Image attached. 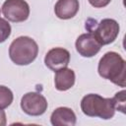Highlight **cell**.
<instances>
[{
	"label": "cell",
	"mask_w": 126,
	"mask_h": 126,
	"mask_svg": "<svg viewBox=\"0 0 126 126\" xmlns=\"http://www.w3.org/2000/svg\"><path fill=\"white\" fill-rule=\"evenodd\" d=\"M76 76L75 72L70 68H62L55 72L54 76V85L56 90L64 92L71 89L75 84Z\"/></svg>",
	"instance_id": "obj_11"
},
{
	"label": "cell",
	"mask_w": 126,
	"mask_h": 126,
	"mask_svg": "<svg viewBox=\"0 0 126 126\" xmlns=\"http://www.w3.org/2000/svg\"><path fill=\"white\" fill-rule=\"evenodd\" d=\"M77 117L75 112L66 106L57 107L50 116V122L53 126H74Z\"/></svg>",
	"instance_id": "obj_9"
},
{
	"label": "cell",
	"mask_w": 126,
	"mask_h": 126,
	"mask_svg": "<svg viewBox=\"0 0 126 126\" xmlns=\"http://www.w3.org/2000/svg\"><path fill=\"white\" fill-rule=\"evenodd\" d=\"M7 124V119H6V113L3 109L0 108V126H5Z\"/></svg>",
	"instance_id": "obj_16"
},
{
	"label": "cell",
	"mask_w": 126,
	"mask_h": 126,
	"mask_svg": "<svg viewBox=\"0 0 126 126\" xmlns=\"http://www.w3.org/2000/svg\"><path fill=\"white\" fill-rule=\"evenodd\" d=\"M70 62V52L63 47H54L47 51L44 57L45 66L56 72L68 66Z\"/></svg>",
	"instance_id": "obj_8"
},
{
	"label": "cell",
	"mask_w": 126,
	"mask_h": 126,
	"mask_svg": "<svg viewBox=\"0 0 126 126\" xmlns=\"http://www.w3.org/2000/svg\"><path fill=\"white\" fill-rule=\"evenodd\" d=\"M0 13H1V11H0Z\"/></svg>",
	"instance_id": "obj_17"
},
{
	"label": "cell",
	"mask_w": 126,
	"mask_h": 126,
	"mask_svg": "<svg viewBox=\"0 0 126 126\" xmlns=\"http://www.w3.org/2000/svg\"><path fill=\"white\" fill-rule=\"evenodd\" d=\"M14 99V95L12 91L5 86H0V108H7Z\"/></svg>",
	"instance_id": "obj_12"
},
{
	"label": "cell",
	"mask_w": 126,
	"mask_h": 126,
	"mask_svg": "<svg viewBox=\"0 0 126 126\" xmlns=\"http://www.w3.org/2000/svg\"><path fill=\"white\" fill-rule=\"evenodd\" d=\"M119 24L113 19H102L97 28L93 32L94 35L101 45L112 43L119 34Z\"/></svg>",
	"instance_id": "obj_6"
},
{
	"label": "cell",
	"mask_w": 126,
	"mask_h": 126,
	"mask_svg": "<svg viewBox=\"0 0 126 126\" xmlns=\"http://www.w3.org/2000/svg\"><path fill=\"white\" fill-rule=\"evenodd\" d=\"M48 103L46 98L35 92H30L23 95L21 99V108L31 116L42 115L47 109Z\"/></svg>",
	"instance_id": "obj_5"
},
{
	"label": "cell",
	"mask_w": 126,
	"mask_h": 126,
	"mask_svg": "<svg viewBox=\"0 0 126 126\" xmlns=\"http://www.w3.org/2000/svg\"><path fill=\"white\" fill-rule=\"evenodd\" d=\"M97 72L103 79L124 88L126 80V62L123 57L114 51H108L99 59Z\"/></svg>",
	"instance_id": "obj_1"
},
{
	"label": "cell",
	"mask_w": 126,
	"mask_h": 126,
	"mask_svg": "<svg viewBox=\"0 0 126 126\" xmlns=\"http://www.w3.org/2000/svg\"><path fill=\"white\" fill-rule=\"evenodd\" d=\"M111 0H89V3L94 8H103L110 3Z\"/></svg>",
	"instance_id": "obj_15"
},
{
	"label": "cell",
	"mask_w": 126,
	"mask_h": 126,
	"mask_svg": "<svg viewBox=\"0 0 126 126\" xmlns=\"http://www.w3.org/2000/svg\"><path fill=\"white\" fill-rule=\"evenodd\" d=\"M81 109L87 116L104 120L112 118L116 110L112 98L102 97L97 94H86L81 100Z\"/></svg>",
	"instance_id": "obj_2"
},
{
	"label": "cell",
	"mask_w": 126,
	"mask_h": 126,
	"mask_svg": "<svg viewBox=\"0 0 126 126\" xmlns=\"http://www.w3.org/2000/svg\"><path fill=\"white\" fill-rule=\"evenodd\" d=\"M125 91L122 90L121 92H118L115 94V95L112 97L115 109L121 111L122 113H125Z\"/></svg>",
	"instance_id": "obj_13"
},
{
	"label": "cell",
	"mask_w": 126,
	"mask_h": 126,
	"mask_svg": "<svg viewBox=\"0 0 126 126\" xmlns=\"http://www.w3.org/2000/svg\"><path fill=\"white\" fill-rule=\"evenodd\" d=\"M101 44L97 41L93 32L83 33L78 36L75 42V47L78 53L83 57H93L98 53L101 48Z\"/></svg>",
	"instance_id": "obj_7"
},
{
	"label": "cell",
	"mask_w": 126,
	"mask_h": 126,
	"mask_svg": "<svg viewBox=\"0 0 126 126\" xmlns=\"http://www.w3.org/2000/svg\"><path fill=\"white\" fill-rule=\"evenodd\" d=\"M11 34V26L5 20L0 18V43L4 42Z\"/></svg>",
	"instance_id": "obj_14"
},
{
	"label": "cell",
	"mask_w": 126,
	"mask_h": 126,
	"mask_svg": "<svg viewBox=\"0 0 126 126\" xmlns=\"http://www.w3.org/2000/svg\"><path fill=\"white\" fill-rule=\"evenodd\" d=\"M79 8V0H57L54 6V13L61 20H69L76 16Z\"/></svg>",
	"instance_id": "obj_10"
},
{
	"label": "cell",
	"mask_w": 126,
	"mask_h": 126,
	"mask_svg": "<svg viewBox=\"0 0 126 126\" xmlns=\"http://www.w3.org/2000/svg\"><path fill=\"white\" fill-rule=\"evenodd\" d=\"M4 17L13 23L25 22L30 16V6L25 0H5L2 5Z\"/></svg>",
	"instance_id": "obj_4"
},
{
	"label": "cell",
	"mask_w": 126,
	"mask_h": 126,
	"mask_svg": "<svg viewBox=\"0 0 126 126\" xmlns=\"http://www.w3.org/2000/svg\"><path fill=\"white\" fill-rule=\"evenodd\" d=\"M38 54V45L30 36H19L9 47V57L13 63L20 66L29 65L34 61Z\"/></svg>",
	"instance_id": "obj_3"
}]
</instances>
